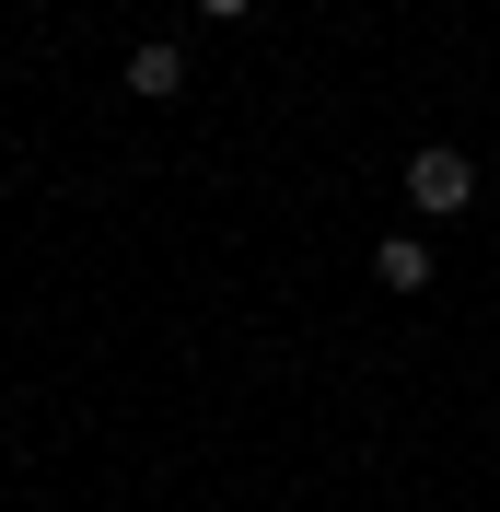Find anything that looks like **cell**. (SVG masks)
Segmentation results:
<instances>
[{"mask_svg":"<svg viewBox=\"0 0 500 512\" xmlns=\"http://www.w3.org/2000/svg\"><path fill=\"white\" fill-rule=\"evenodd\" d=\"M198 12H210V24H245V12H256V0H198Z\"/></svg>","mask_w":500,"mask_h":512,"instance_id":"4","label":"cell"},{"mask_svg":"<svg viewBox=\"0 0 500 512\" xmlns=\"http://www.w3.org/2000/svg\"><path fill=\"white\" fill-rule=\"evenodd\" d=\"M466 198H477V163L454 152V140H419V152H407V210H431V222H454Z\"/></svg>","mask_w":500,"mask_h":512,"instance_id":"1","label":"cell"},{"mask_svg":"<svg viewBox=\"0 0 500 512\" xmlns=\"http://www.w3.org/2000/svg\"><path fill=\"white\" fill-rule=\"evenodd\" d=\"M373 280L419 303V291H431V245H419V233H384V245H373Z\"/></svg>","mask_w":500,"mask_h":512,"instance_id":"3","label":"cell"},{"mask_svg":"<svg viewBox=\"0 0 500 512\" xmlns=\"http://www.w3.org/2000/svg\"><path fill=\"white\" fill-rule=\"evenodd\" d=\"M128 94L175 105V94H187V47H175V35H140V47H128Z\"/></svg>","mask_w":500,"mask_h":512,"instance_id":"2","label":"cell"}]
</instances>
